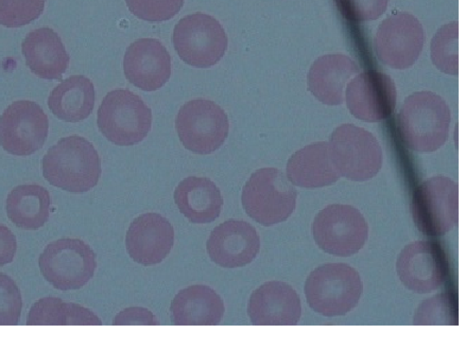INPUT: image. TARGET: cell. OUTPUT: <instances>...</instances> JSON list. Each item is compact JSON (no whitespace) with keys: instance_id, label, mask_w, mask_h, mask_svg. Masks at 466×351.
Segmentation results:
<instances>
[{"instance_id":"cell-1","label":"cell","mask_w":466,"mask_h":351,"mask_svg":"<svg viewBox=\"0 0 466 351\" xmlns=\"http://www.w3.org/2000/svg\"><path fill=\"white\" fill-rule=\"evenodd\" d=\"M42 169L50 185L72 194H85L97 186L102 172L97 150L78 135L61 138L51 146Z\"/></svg>"},{"instance_id":"cell-2","label":"cell","mask_w":466,"mask_h":351,"mask_svg":"<svg viewBox=\"0 0 466 351\" xmlns=\"http://www.w3.org/2000/svg\"><path fill=\"white\" fill-rule=\"evenodd\" d=\"M451 118L449 105L437 94H413L398 115L400 138L412 151L435 152L448 140Z\"/></svg>"},{"instance_id":"cell-3","label":"cell","mask_w":466,"mask_h":351,"mask_svg":"<svg viewBox=\"0 0 466 351\" xmlns=\"http://www.w3.org/2000/svg\"><path fill=\"white\" fill-rule=\"evenodd\" d=\"M362 291L359 272L343 264L319 266L305 284L310 308L328 317L348 315L359 305Z\"/></svg>"},{"instance_id":"cell-4","label":"cell","mask_w":466,"mask_h":351,"mask_svg":"<svg viewBox=\"0 0 466 351\" xmlns=\"http://www.w3.org/2000/svg\"><path fill=\"white\" fill-rule=\"evenodd\" d=\"M297 190L282 171L259 169L242 189L241 202L251 219L263 226L285 222L295 212Z\"/></svg>"},{"instance_id":"cell-5","label":"cell","mask_w":466,"mask_h":351,"mask_svg":"<svg viewBox=\"0 0 466 351\" xmlns=\"http://www.w3.org/2000/svg\"><path fill=\"white\" fill-rule=\"evenodd\" d=\"M97 125L108 142L121 146L134 145L148 136L152 112L137 94L116 89L101 102Z\"/></svg>"},{"instance_id":"cell-6","label":"cell","mask_w":466,"mask_h":351,"mask_svg":"<svg viewBox=\"0 0 466 351\" xmlns=\"http://www.w3.org/2000/svg\"><path fill=\"white\" fill-rule=\"evenodd\" d=\"M42 276L56 290H79L97 269V256L85 241L62 238L51 242L38 259Z\"/></svg>"},{"instance_id":"cell-7","label":"cell","mask_w":466,"mask_h":351,"mask_svg":"<svg viewBox=\"0 0 466 351\" xmlns=\"http://www.w3.org/2000/svg\"><path fill=\"white\" fill-rule=\"evenodd\" d=\"M329 145L340 176L365 182L379 174L382 151L372 133L355 125H342L331 134Z\"/></svg>"},{"instance_id":"cell-8","label":"cell","mask_w":466,"mask_h":351,"mask_svg":"<svg viewBox=\"0 0 466 351\" xmlns=\"http://www.w3.org/2000/svg\"><path fill=\"white\" fill-rule=\"evenodd\" d=\"M172 41L180 59L197 68L216 65L228 49L225 28L216 18L204 13L180 19L176 25Z\"/></svg>"},{"instance_id":"cell-9","label":"cell","mask_w":466,"mask_h":351,"mask_svg":"<svg viewBox=\"0 0 466 351\" xmlns=\"http://www.w3.org/2000/svg\"><path fill=\"white\" fill-rule=\"evenodd\" d=\"M176 129L185 149L208 155L221 148L229 131L228 115L215 102L196 99L177 113Z\"/></svg>"},{"instance_id":"cell-10","label":"cell","mask_w":466,"mask_h":351,"mask_svg":"<svg viewBox=\"0 0 466 351\" xmlns=\"http://www.w3.org/2000/svg\"><path fill=\"white\" fill-rule=\"evenodd\" d=\"M458 185L449 177L437 176L420 185L411 204L413 221L429 237H440L457 226Z\"/></svg>"},{"instance_id":"cell-11","label":"cell","mask_w":466,"mask_h":351,"mask_svg":"<svg viewBox=\"0 0 466 351\" xmlns=\"http://www.w3.org/2000/svg\"><path fill=\"white\" fill-rule=\"evenodd\" d=\"M368 225L359 209L335 204L321 210L312 225L316 244L325 253L350 257L368 240Z\"/></svg>"},{"instance_id":"cell-12","label":"cell","mask_w":466,"mask_h":351,"mask_svg":"<svg viewBox=\"0 0 466 351\" xmlns=\"http://www.w3.org/2000/svg\"><path fill=\"white\" fill-rule=\"evenodd\" d=\"M49 120L34 101L13 102L0 117V145L16 156H28L46 143Z\"/></svg>"},{"instance_id":"cell-13","label":"cell","mask_w":466,"mask_h":351,"mask_svg":"<svg viewBox=\"0 0 466 351\" xmlns=\"http://www.w3.org/2000/svg\"><path fill=\"white\" fill-rule=\"evenodd\" d=\"M375 53L380 62L394 69H407L417 62L424 46V29L410 13H397L380 25Z\"/></svg>"},{"instance_id":"cell-14","label":"cell","mask_w":466,"mask_h":351,"mask_svg":"<svg viewBox=\"0 0 466 351\" xmlns=\"http://www.w3.org/2000/svg\"><path fill=\"white\" fill-rule=\"evenodd\" d=\"M400 282L410 291L426 295L441 286L449 276V260L437 241H417L400 254Z\"/></svg>"},{"instance_id":"cell-15","label":"cell","mask_w":466,"mask_h":351,"mask_svg":"<svg viewBox=\"0 0 466 351\" xmlns=\"http://www.w3.org/2000/svg\"><path fill=\"white\" fill-rule=\"evenodd\" d=\"M346 97L354 117L380 123L390 117L397 105V87L390 76L369 70L348 85Z\"/></svg>"},{"instance_id":"cell-16","label":"cell","mask_w":466,"mask_h":351,"mask_svg":"<svg viewBox=\"0 0 466 351\" xmlns=\"http://www.w3.org/2000/svg\"><path fill=\"white\" fill-rule=\"evenodd\" d=\"M175 245V229L165 216L147 213L133 220L126 236L127 255L137 264L163 263Z\"/></svg>"},{"instance_id":"cell-17","label":"cell","mask_w":466,"mask_h":351,"mask_svg":"<svg viewBox=\"0 0 466 351\" xmlns=\"http://www.w3.org/2000/svg\"><path fill=\"white\" fill-rule=\"evenodd\" d=\"M207 250L217 266L238 269L250 265L258 257L260 239L257 229L248 222L228 220L210 233Z\"/></svg>"},{"instance_id":"cell-18","label":"cell","mask_w":466,"mask_h":351,"mask_svg":"<svg viewBox=\"0 0 466 351\" xmlns=\"http://www.w3.org/2000/svg\"><path fill=\"white\" fill-rule=\"evenodd\" d=\"M124 70L134 86L144 92H155L170 79L171 56L156 38H140L127 49Z\"/></svg>"},{"instance_id":"cell-19","label":"cell","mask_w":466,"mask_h":351,"mask_svg":"<svg viewBox=\"0 0 466 351\" xmlns=\"http://www.w3.org/2000/svg\"><path fill=\"white\" fill-rule=\"evenodd\" d=\"M248 315L255 326H296L302 315L301 301L291 286L268 282L252 293Z\"/></svg>"},{"instance_id":"cell-20","label":"cell","mask_w":466,"mask_h":351,"mask_svg":"<svg viewBox=\"0 0 466 351\" xmlns=\"http://www.w3.org/2000/svg\"><path fill=\"white\" fill-rule=\"evenodd\" d=\"M25 64L38 78L61 80L66 74L69 55L59 35L50 28L31 31L22 44Z\"/></svg>"},{"instance_id":"cell-21","label":"cell","mask_w":466,"mask_h":351,"mask_svg":"<svg viewBox=\"0 0 466 351\" xmlns=\"http://www.w3.org/2000/svg\"><path fill=\"white\" fill-rule=\"evenodd\" d=\"M359 72L357 64L347 55H323L310 67L309 91L324 105H339L350 80Z\"/></svg>"},{"instance_id":"cell-22","label":"cell","mask_w":466,"mask_h":351,"mask_svg":"<svg viewBox=\"0 0 466 351\" xmlns=\"http://www.w3.org/2000/svg\"><path fill=\"white\" fill-rule=\"evenodd\" d=\"M170 311L177 326H217L225 315V304L214 289L197 285L178 292Z\"/></svg>"},{"instance_id":"cell-23","label":"cell","mask_w":466,"mask_h":351,"mask_svg":"<svg viewBox=\"0 0 466 351\" xmlns=\"http://www.w3.org/2000/svg\"><path fill=\"white\" fill-rule=\"evenodd\" d=\"M287 177L302 188H322L340 178L329 143L311 144L299 150L287 164Z\"/></svg>"},{"instance_id":"cell-24","label":"cell","mask_w":466,"mask_h":351,"mask_svg":"<svg viewBox=\"0 0 466 351\" xmlns=\"http://www.w3.org/2000/svg\"><path fill=\"white\" fill-rule=\"evenodd\" d=\"M180 213L195 225H208L219 218L223 206L221 191L207 177L185 178L175 191Z\"/></svg>"},{"instance_id":"cell-25","label":"cell","mask_w":466,"mask_h":351,"mask_svg":"<svg viewBox=\"0 0 466 351\" xmlns=\"http://www.w3.org/2000/svg\"><path fill=\"white\" fill-rule=\"evenodd\" d=\"M96 92L93 82L85 75H73L61 82L48 98L56 117L66 123H79L94 111Z\"/></svg>"},{"instance_id":"cell-26","label":"cell","mask_w":466,"mask_h":351,"mask_svg":"<svg viewBox=\"0 0 466 351\" xmlns=\"http://www.w3.org/2000/svg\"><path fill=\"white\" fill-rule=\"evenodd\" d=\"M50 195L40 185H21L6 199V215L15 226L37 231L46 225L50 216Z\"/></svg>"},{"instance_id":"cell-27","label":"cell","mask_w":466,"mask_h":351,"mask_svg":"<svg viewBox=\"0 0 466 351\" xmlns=\"http://www.w3.org/2000/svg\"><path fill=\"white\" fill-rule=\"evenodd\" d=\"M28 326H101L100 318L91 310L57 297L37 301L29 312Z\"/></svg>"},{"instance_id":"cell-28","label":"cell","mask_w":466,"mask_h":351,"mask_svg":"<svg viewBox=\"0 0 466 351\" xmlns=\"http://www.w3.org/2000/svg\"><path fill=\"white\" fill-rule=\"evenodd\" d=\"M459 25L457 22L443 25L431 43V59L442 73H459Z\"/></svg>"},{"instance_id":"cell-29","label":"cell","mask_w":466,"mask_h":351,"mask_svg":"<svg viewBox=\"0 0 466 351\" xmlns=\"http://www.w3.org/2000/svg\"><path fill=\"white\" fill-rule=\"evenodd\" d=\"M414 325H457V298L451 292L427 299L417 310Z\"/></svg>"},{"instance_id":"cell-30","label":"cell","mask_w":466,"mask_h":351,"mask_svg":"<svg viewBox=\"0 0 466 351\" xmlns=\"http://www.w3.org/2000/svg\"><path fill=\"white\" fill-rule=\"evenodd\" d=\"M46 0H0V25L24 27L42 15Z\"/></svg>"},{"instance_id":"cell-31","label":"cell","mask_w":466,"mask_h":351,"mask_svg":"<svg viewBox=\"0 0 466 351\" xmlns=\"http://www.w3.org/2000/svg\"><path fill=\"white\" fill-rule=\"evenodd\" d=\"M126 3L134 16L151 23L169 21L184 5V0H126Z\"/></svg>"},{"instance_id":"cell-32","label":"cell","mask_w":466,"mask_h":351,"mask_svg":"<svg viewBox=\"0 0 466 351\" xmlns=\"http://www.w3.org/2000/svg\"><path fill=\"white\" fill-rule=\"evenodd\" d=\"M22 293L10 276L0 273V326H16L21 322Z\"/></svg>"},{"instance_id":"cell-33","label":"cell","mask_w":466,"mask_h":351,"mask_svg":"<svg viewBox=\"0 0 466 351\" xmlns=\"http://www.w3.org/2000/svg\"><path fill=\"white\" fill-rule=\"evenodd\" d=\"M389 0H336L341 15L350 22H370L387 10Z\"/></svg>"},{"instance_id":"cell-34","label":"cell","mask_w":466,"mask_h":351,"mask_svg":"<svg viewBox=\"0 0 466 351\" xmlns=\"http://www.w3.org/2000/svg\"><path fill=\"white\" fill-rule=\"evenodd\" d=\"M115 326H157L159 325L155 315L151 311L142 307L127 308L119 312L115 317Z\"/></svg>"},{"instance_id":"cell-35","label":"cell","mask_w":466,"mask_h":351,"mask_svg":"<svg viewBox=\"0 0 466 351\" xmlns=\"http://www.w3.org/2000/svg\"><path fill=\"white\" fill-rule=\"evenodd\" d=\"M17 241L11 229L0 225V266L9 265L15 257Z\"/></svg>"}]
</instances>
